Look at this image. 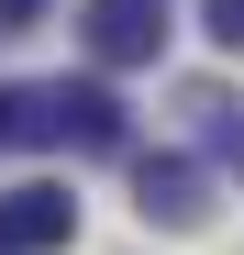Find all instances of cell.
<instances>
[{
  "mask_svg": "<svg viewBox=\"0 0 244 255\" xmlns=\"http://www.w3.org/2000/svg\"><path fill=\"white\" fill-rule=\"evenodd\" d=\"M122 100L111 78H33V89H0V144H45V155H122Z\"/></svg>",
  "mask_w": 244,
  "mask_h": 255,
  "instance_id": "obj_1",
  "label": "cell"
},
{
  "mask_svg": "<svg viewBox=\"0 0 244 255\" xmlns=\"http://www.w3.org/2000/svg\"><path fill=\"white\" fill-rule=\"evenodd\" d=\"M133 211L167 233H200L211 222V166L200 155H133Z\"/></svg>",
  "mask_w": 244,
  "mask_h": 255,
  "instance_id": "obj_2",
  "label": "cell"
},
{
  "mask_svg": "<svg viewBox=\"0 0 244 255\" xmlns=\"http://www.w3.org/2000/svg\"><path fill=\"white\" fill-rule=\"evenodd\" d=\"M78 244V200L56 178H22V189H0V255H67Z\"/></svg>",
  "mask_w": 244,
  "mask_h": 255,
  "instance_id": "obj_3",
  "label": "cell"
},
{
  "mask_svg": "<svg viewBox=\"0 0 244 255\" xmlns=\"http://www.w3.org/2000/svg\"><path fill=\"white\" fill-rule=\"evenodd\" d=\"M78 45H89L100 67H155V45H167V0H89V11H78Z\"/></svg>",
  "mask_w": 244,
  "mask_h": 255,
  "instance_id": "obj_4",
  "label": "cell"
},
{
  "mask_svg": "<svg viewBox=\"0 0 244 255\" xmlns=\"http://www.w3.org/2000/svg\"><path fill=\"white\" fill-rule=\"evenodd\" d=\"M189 111H200V133H211V155H222V166H244V100L222 89V78H200Z\"/></svg>",
  "mask_w": 244,
  "mask_h": 255,
  "instance_id": "obj_5",
  "label": "cell"
},
{
  "mask_svg": "<svg viewBox=\"0 0 244 255\" xmlns=\"http://www.w3.org/2000/svg\"><path fill=\"white\" fill-rule=\"evenodd\" d=\"M200 33H211L222 56H244V0H200Z\"/></svg>",
  "mask_w": 244,
  "mask_h": 255,
  "instance_id": "obj_6",
  "label": "cell"
},
{
  "mask_svg": "<svg viewBox=\"0 0 244 255\" xmlns=\"http://www.w3.org/2000/svg\"><path fill=\"white\" fill-rule=\"evenodd\" d=\"M45 22V0H0V33H33Z\"/></svg>",
  "mask_w": 244,
  "mask_h": 255,
  "instance_id": "obj_7",
  "label": "cell"
}]
</instances>
